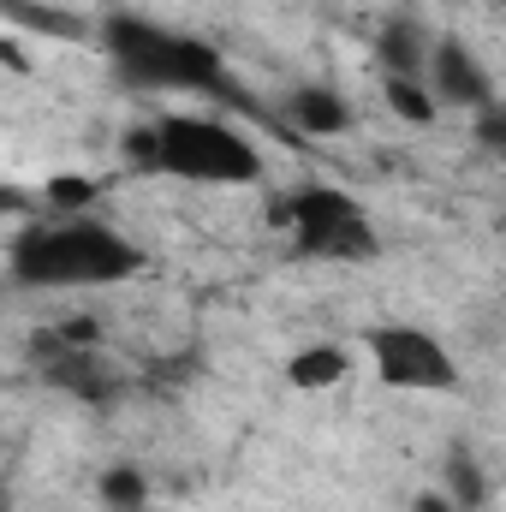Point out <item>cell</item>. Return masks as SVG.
I'll return each mask as SVG.
<instances>
[{"instance_id": "8", "label": "cell", "mask_w": 506, "mask_h": 512, "mask_svg": "<svg viewBox=\"0 0 506 512\" xmlns=\"http://www.w3.org/2000/svg\"><path fill=\"white\" fill-rule=\"evenodd\" d=\"M376 60L387 66V78H423L429 66V36L417 18H387L376 36Z\"/></svg>"}, {"instance_id": "2", "label": "cell", "mask_w": 506, "mask_h": 512, "mask_svg": "<svg viewBox=\"0 0 506 512\" xmlns=\"http://www.w3.org/2000/svg\"><path fill=\"white\" fill-rule=\"evenodd\" d=\"M102 42H108V60L120 72V84L131 90H197V96H221V102H245L233 84H227V66L209 42L197 36H179L167 24H149V18H131L114 12L102 24Z\"/></svg>"}, {"instance_id": "19", "label": "cell", "mask_w": 506, "mask_h": 512, "mask_svg": "<svg viewBox=\"0 0 506 512\" xmlns=\"http://www.w3.org/2000/svg\"><path fill=\"white\" fill-rule=\"evenodd\" d=\"M411 512H465V507H453L447 495H417V507Z\"/></svg>"}, {"instance_id": "9", "label": "cell", "mask_w": 506, "mask_h": 512, "mask_svg": "<svg viewBox=\"0 0 506 512\" xmlns=\"http://www.w3.org/2000/svg\"><path fill=\"white\" fill-rule=\"evenodd\" d=\"M286 120H292V131H304V137H340V131L352 126V108L334 90L304 84V90L286 96Z\"/></svg>"}, {"instance_id": "5", "label": "cell", "mask_w": 506, "mask_h": 512, "mask_svg": "<svg viewBox=\"0 0 506 512\" xmlns=\"http://www.w3.org/2000/svg\"><path fill=\"white\" fill-rule=\"evenodd\" d=\"M364 346H370L376 376L387 387H405V393H453V387H459V364H453V352H447L435 334L411 328V322L370 328Z\"/></svg>"}, {"instance_id": "11", "label": "cell", "mask_w": 506, "mask_h": 512, "mask_svg": "<svg viewBox=\"0 0 506 512\" xmlns=\"http://www.w3.org/2000/svg\"><path fill=\"white\" fill-rule=\"evenodd\" d=\"M0 12H12L24 30H42V36H60V42H72V36H84V18H72V12H60V6H42V0H0Z\"/></svg>"}, {"instance_id": "4", "label": "cell", "mask_w": 506, "mask_h": 512, "mask_svg": "<svg viewBox=\"0 0 506 512\" xmlns=\"http://www.w3.org/2000/svg\"><path fill=\"white\" fill-rule=\"evenodd\" d=\"M268 221L292 233V251L316 256V262H376L381 256L376 227L340 185H304V191L280 197L268 209Z\"/></svg>"}, {"instance_id": "1", "label": "cell", "mask_w": 506, "mask_h": 512, "mask_svg": "<svg viewBox=\"0 0 506 512\" xmlns=\"http://www.w3.org/2000/svg\"><path fill=\"white\" fill-rule=\"evenodd\" d=\"M137 268H143V251L90 215L42 221L12 245V274L24 286H120Z\"/></svg>"}, {"instance_id": "3", "label": "cell", "mask_w": 506, "mask_h": 512, "mask_svg": "<svg viewBox=\"0 0 506 512\" xmlns=\"http://www.w3.org/2000/svg\"><path fill=\"white\" fill-rule=\"evenodd\" d=\"M126 155L149 173H173L191 185H256L262 179V155L245 131L221 126V120H191V114H167L155 126L131 131Z\"/></svg>"}, {"instance_id": "17", "label": "cell", "mask_w": 506, "mask_h": 512, "mask_svg": "<svg viewBox=\"0 0 506 512\" xmlns=\"http://www.w3.org/2000/svg\"><path fill=\"white\" fill-rule=\"evenodd\" d=\"M477 137H483V149H506V114L501 108H477Z\"/></svg>"}, {"instance_id": "14", "label": "cell", "mask_w": 506, "mask_h": 512, "mask_svg": "<svg viewBox=\"0 0 506 512\" xmlns=\"http://www.w3.org/2000/svg\"><path fill=\"white\" fill-rule=\"evenodd\" d=\"M102 501L114 512H149V483H143V471L114 465V471L102 477Z\"/></svg>"}, {"instance_id": "13", "label": "cell", "mask_w": 506, "mask_h": 512, "mask_svg": "<svg viewBox=\"0 0 506 512\" xmlns=\"http://www.w3.org/2000/svg\"><path fill=\"white\" fill-rule=\"evenodd\" d=\"M381 90H387V108H393L399 120H411V126H429V120H435V96H429L417 78H387Z\"/></svg>"}, {"instance_id": "12", "label": "cell", "mask_w": 506, "mask_h": 512, "mask_svg": "<svg viewBox=\"0 0 506 512\" xmlns=\"http://www.w3.org/2000/svg\"><path fill=\"white\" fill-rule=\"evenodd\" d=\"M286 376H292V387H334L346 376V352L340 346H310L286 364Z\"/></svg>"}, {"instance_id": "21", "label": "cell", "mask_w": 506, "mask_h": 512, "mask_svg": "<svg viewBox=\"0 0 506 512\" xmlns=\"http://www.w3.org/2000/svg\"><path fill=\"white\" fill-rule=\"evenodd\" d=\"M0 512H12V507H6V501H0Z\"/></svg>"}, {"instance_id": "10", "label": "cell", "mask_w": 506, "mask_h": 512, "mask_svg": "<svg viewBox=\"0 0 506 512\" xmlns=\"http://www.w3.org/2000/svg\"><path fill=\"white\" fill-rule=\"evenodd\" d=\"M447 501L465 512H477L489 501V477H483V465L471 459V447H453V459H447Z\"/></svg>"}, {"instance_id": "6", "label": "cell", "mask_w": 506, "mask_h": 512, "mask_svg": "<svg viewBox=\"0 0 506 512\" xmlns=\"http://www.w3.org/2000/svg\"><path fill=\"white\" fill-rule=\"evenodd\" d=\"M30 358H36V370L60 387V393H72V399H84V405H96V411L114 405V393H120V376L102 364L96 346H66L54 328L30 334Z\"/></svg>"}, {"instance_id": "15", "label": "cell", "mask_w": 506, "mask_h": 512, "mask_svg": "<svg viewBox=\"0 0 506 512\" xmlns=\"http://www.w3.org/2000/svg\"><path fill=\"white\" fill-rule=\"evenodd\" d=\"M48 203H60V209H84V203H96V179H84V173L48 179Z\"/></svg>"}, {"instance_id": "7", "label": "cell", "mask_w": 506, "mask_h": 512, "mask_svg": "<svg viewBox=\"0 0 506 512\" xmlns=\"http://www.w3.org/2000/svg\"><path fill=\"white\" fill-rule=\"evenodd\" d=\"M423 72H429V84H435V90H429L435 102H453V108H471V114H477V108H495V78H489V66H483L465 42H453V36L435 42Z\"/></svg>"}, {"instance_id": "18", "label": "cell", "mask_w": 506, "mask_h": 512, "mask_svg": "<svg viewBox=\"0 0 506 512\" xmlns=\"http://www.w3.org/2000/svg\"><path fill=\"white\" fill-rule=\"evenodd\" d=\"M36 209V197L30 191H18V185H0V215H30Z\"/></svg>"}, {"instance_id": "20", "label": "cell", "mask_w": 506, "mask_h": 512, "mask_svg": "<svg viewBox=\"0 0 506 512\" xmlns=\"http://www.w3.org/2000/svg\"><path fill=\"white\" fill-rule=\"evenodd\" d=\"M0 60H6V72H30V60H24V48H12V42H0Z\"/></svg>"}, {"instance_id": "16", "label": "cell", "mask_w": 506, "mask_h": 512, "mask_svg": "<svg viewBox=\"0 0 506 512\" xmlns=\"http://www.w3.org/2000/svg\"><path fill=\"white\" fill-rule=\"evenodd\" d=\"M54 334H60L66 346H102V328H96L90 316H66V322H60Z\"/></svg>"}]
</instances>
